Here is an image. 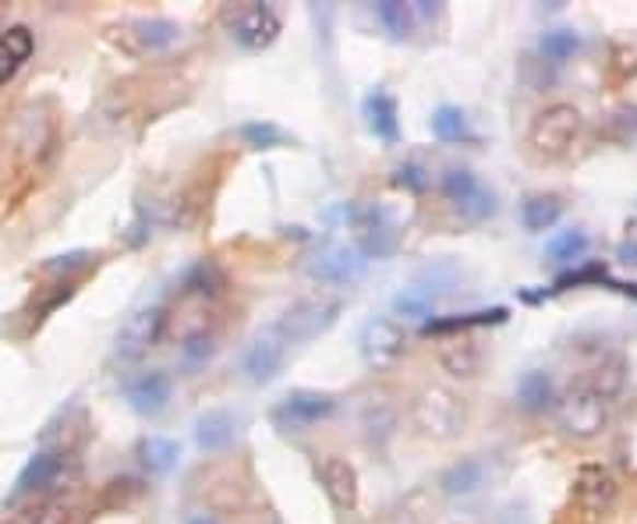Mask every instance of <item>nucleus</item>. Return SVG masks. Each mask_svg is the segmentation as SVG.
I'll list each match as a JSON object with an SVG mask.
<instances>
[{"instance_id":"8","label":"nucleus","mask_w":637,"mask_h":524,"mask_svg":"<svg viewBox=\"0 0 637 524\" xmlns=\"http://www.w3.org/2000/svg\"><path fill=\"white\" fill-rule=\"evenodd\" d=\"M344 302L340 298H329V294H319V298H305V302H298L283 312V316L273 323L287 337V343H305L319 334H326V329L337 323Z\"/></svg>"},{"instance_id":"19","label":"nucleus","mask_w":637,"mask_h":524,"mask_svg":"<svg viewBox=\"0 0 637 524\" xmlns=\"http://www.w3.org/2000/svg\"><path fill=\"white\" fill-rule=\"evenodd\" d=\"M439 298L443 294H439L425 277H418L415 283H407V288L393 294V312L412 323H432L439 312Z\"/></svg>"},{"instance_id":"4","label":"nucleus","mask_w":637,"mask_h":524,"mask_svg":"<svg viewBox=\"0 0 637 524\" xmlns=\"http://www.w3.org/2000/svg\"><path fill=\"white\" fill-rule=\"evenodd\" d=\"M412 415L429 440H453L464 429V400L447 386H425L412 404Z\"/></svg>"},{"instance_id":"10","label":"nucleus","mask_w":637,"mask_h":524,"mask_svg":"<svg viewBox=\"0 0 637 524\" xmlns=\"http://www.w3.org/2000/svg\"><path fill=\"white\" fill-rule=\"evenodd\" d=\"M287 351H291L287 337L280 334L277 326H266L263 334H255L252 343L245 348V358H241V372H245L248 383L266 386V383H273L283 372Z\"/></svg>"},{"instance_id":"22","label":"nucleus","mask_w":637,"mask_h":524,"mask_svg":"<svg viewBox=\"0 0 637 524\" xmlns=\"http://www.w3.org/2000/svg\"><path fill=\"white\" fill-rule=\"evenodd\" d=\"M485 486V461L482 457H461L458 464H450L439 478V489L450 500H467Z\"/></svg>"},{"instance_id":"31","label":"nucleus","mask_w":637,"mask_h":524,"mask_svg":"<svg viewBox=\"0 0 637 524\" xmlns=\"http://www.w3.org/2000/svg\"><path fill=\"white\" fill-rule=\"evenodd\" d=\"M432 135L439 142H464L467 135H472V128H467V117L461 107H450V103H443V107L432 110V121H429Z\"/></svg>"},{"instance_id":"36","label":"nucleus","mask_w":637,"mask_h":524,"mask_svg":"<svg viewBox=\"0 0 637 524\" xmlns=\"http://www.w3.org/2000/svg\"><path fill=\"white\" fill-rule=\"evenodd\" d=\"M220 288H223V277H220V269L212 266V263H195L188 269V277H185V291L188 294L212 298V294H220Z\"/></svg>"},{"instance_id":"17","label":"nucleus","mask_w":637,"mask_h":524,"mask_svg":"<svg viewBox=\"0 0 637 524\" xmlns=\"http://www.w3.org/2000/svg\"><path fill=\"white\" fill-rule=\"evenodd\" d=\"M436 358L453 380H472L482 365V351L472 334H447L436 343Z\"/></svg>"},{"instance_id":"12","label":"nucleus","mask_w":637,"mask_h":524,"mask_svg":"<svg viewBox=\"0 0 637 524\" xmlns=\"http://www.w3.org/2000/svg\"><path fill=\"white\" fill-rule=\"evenodd\" d=\"M309 277L319 283H358L369 269V256L358 245H326L309 259Z\"/></svg>"},{"instance_id":"38","label":"nucleus","mask_w":637,"mask_h":524,"mask_svg":"<svg viewBox=\"0 0 637 524\" xmlns=\"http://www.w3.org/2000/svg\"><path fill=\"white\" fill-rule=\"evenodd\" d=\"M393 185L404 188V191H425V188H429V171H425L421 163H401L397 177H393Z\"/></svg>"},{"instance_id":"35","label":"nucleus","mask_w":637,"mask_h":524,"mask_svg":"<svg viewBox=\"0 0 637 524\" xmlns=\"http://www.w3.org/2000/svg\"><path fill=\"white\" fill-rule=\"evenodd\" d=\"M241 139L252 149H280L291 142V135L273 121H248V125H241Z\"/></svg>"},{"instance_id":"6","label":"nucleus","mask_w":637,"mask_h":524,"mask_svg":"<svg viewBox=\"0 0 637 524\" xmlns=\"http://www.w3.org/2000/svg\"><path fill=\"white\" fill-rule=\"evenodd\" d=\"M79 475V464L65 451H36L28 457V464L19 471V482H14L11 500H25V497H47V492L65 489L71 478Z\"/></svg>"},{"instance_id":"2","label":"nucleus","mask_w":637,"mask_h":524,"mask_svg":"<svg viewBox=\"0 0 637 524\" xmlns=\"http://www.w3.org/2000/svg\"><path fill=\"white\" fill-rule=\"evenodd\" d=\"M619 500V482L605 464H581L574 475L567 517L574 524H602Z\"/></svg>"},{"instance_id":"7","label":"nucleus","mask_w":637,"mask_h":524,"mask_svg":"<svg viewBox=\"0 0 637 524\" xmlns=\"http://www.w3.org/2000/svg\"><path fill=\"white\" fill-rule=\"evenodd\" d=\"M439 188H443L447 202L458 209L464 220H472V223H482V220L496 217V209H499L496 191L485 185L475 171H467V167H450L443 174V182H439Z\"/></svg>"},{"instance_id":"39","label":"nucleus","mask_w":637,"mask_h":524,"mask_svg":"<svg viewBox=\"0 0 637 524\" xmlns=\"http://www.w3.org/2000/svg\"><path fill=\"white\" fill-rule=\"evenodd\" d=\"M619 263H627V266H637V228L630 231V237L624 245H619Z\"/></svg>"},{"instance_id":"33","label":"nucleus","mask_w":637,"mask_h":524,"mask_svg":"<svg viewBox=\"0 0 637 524\" xmlns=\"http://www.w3.org/2000/svg\"><path fill=\"white\" fill-rule=\"evenodd\" d=\"M89 266H96V256L85 248H74V252H65V256H54L43 263V273L54 277V283H65V277H79L85 273Z\"/></svg>"},{"instance_id":"16","label":"nucleus","mask_w":637,"mask_h":524,"mask_svg":"<svg viewBox=\"0 0 637 524\" xmlns=\"http://www.w3.org/2000/svg\"><path fill=\"white\" fill-rule=\"evenodd\" d=\"M241 432V415L231 411V408H209L206 415L195 418V429H192V436H195V446L206 454H217L223 451V446H231L234 436Z\"/></svg>"},{"instance_id":"26","label":"nucleus","mask_w":637,"mask_h":524,"mask_svg":"<svg viewBox=\"0 0 637 524\" xmlns=\"http://www.w3.org/2000/svg\"><path fill=\"white\" fill-rule=\"evenodd\" d=\"M135 457H139V464L149 475H166V471L177 468L181 446L174 440H166V436H146V440H139V451H135Z\"/></svg>"},{"instance_id":"21","label":"nucleus","mask_w":637,"mask_h":524,"mask_svg":"<svg viewBox=\"0 0 637 524\" xmlns=\"http://www.w3.org/2000/svg\"><path fill=\"white\" fill-rule=\"evenodd\" d=\"M366 121L375 139H383L386 145L401 139V110H397V100L386 89H375V93L366 96Z\"/></svg>"},{"instance_id":"25","label":"nucleus","mask_w":637,"mask_h":524,"mask_svg":"<svg viewBox=\"0 0 637 524\" xmlns=\"http://www.w3.org/2000/svg\"><path fill=\"white\" fill-rule=\"evenodd\" d=\"M496 323H507V308H482V312H467V316H436L425 326V334L447 337V334H467V329L496 326Z\"/></svg>"},{"instance_id":"40","label":"nucleus","mask_w":637,"mask_h":524,"mask_svg":"<svg viewBox=\"0 0 637 524\" xmlns=\"http://www.w3.org/2000/svg\"><path fill=\"white\" fill-rule=\"evenodd\" d=\"M188 524H220V521H217V514L199 511V514H192V517H188Z\"/></svg>"},{"instance_id":"3","label":"nucleus","mask_w":637,"mask_h":524,"mask_svg":"<svg viewBox=\"0 0 637 524\" xmlns=\"http://www.w3.org/2000/svg\"><path fill=\"white\" fill-rule=\"evenodd\" d=\"M584 128V117L574 103H549L535 114V121L528 128V145L531 153L542 160H559L567 156L578 135Z\"/></svg>"},{"instance_id":"23","label":"nucleus","mask_w":637,"mask_h":524,"mask_svg":"<svg viewBox=\"0 0 637 524\" xmlns=\"http://www.w3.org/2000/svg\"><path fill=\"white\" fill-rule=\"evenodd\" d=\"M135 47H139L142 54H163L171 50L174 43H181V25L171 22V19H142L135 22Z\"/></svg>"},{"instance_id":"30","label":"nucleus","mask_w":637,"mask_h":524,"mask_svg":"<svg viewBox=\"0 0 637 524\" xmlns=\"http://www.w3.org/2000/svg\"><path fill=\"white\" fill-rule=\"evenodd\" d=\"M578 50H581V33H574V28H549L538 39V54L549 65H567Z\"/></svg>"},{"instance_id":"13","label":"nucleus","mask_w":637,"mask_h":524,"mask_svg":"<svg viewBox=\"0 0 637 524\" xmlns=\"http://www.w3.org/2000/svg\"><path fill=\"white\" fill-rule=\"evenodd\" d=\"M315 482L323 486V492L329 497V503L344 514L358 511L361 500V482H358V468L340 454H326L315 461Z\"/></svg>"},{"instance_id":"29","label":"nucleus","mask_w":637,"mask_h":524,"mask_svg":"<svg viewBox=\"0 0 637 524\" xmlns=\"http://www.w3.org/2000/svg\"><path fill=\"white\" fill-rule=\"evenodd\" d=\"M375 19L386 25V33L393 39H412L415 33V8L404 4V0H379Z\"/></svg>"},{"instance_id":"5","label":"nucleus","mask_w":637,"mask_h":524,"mask_svg":"<svg viewBox=\"0 0 637 524\" xmlns=\"http://www.w3.org/2000/svg\"><path fill=\"white\" fill-rule=\"evenodd\" d=\"M166 305L163 302H149L128 312V319L120 323L117 337H114V358L117 362H139V358L157 348L166 334Z\"/></svg>"},{"instance_id":"18","label":"nucleus","mask_w":637,"mask_h":524,"mask_svg":"<svg viewBox=\"0 0 637 524\" xmlns=\"http://www.w3.org/2000/svg\"><path fill=\"white\" fill-rule=\"evenodd\" d=\"M358 228V248L372 259H386L393 248H397V234H393V223L386 220L383 209H361L355 213Z\"/></svg>"},{"instance_id":"28","label":"nucleus","mask_w":637,"mask_h":524,"mask_svg":"<svg viewBox=\"0 0 637 524\" xmlns=\"http://www.w3.org/2000/svg\"><path fill=\"white\" fill-rule=\"evenodd\" d=\"M588 234L578 231V228H570V231H559L553 234L549 242H545V256H549L553 263L559 266H574V263H581L588 256Z\"/></svg>"},{"instance_id":"32","label":"nucleus","mask_w":637,"mask_h":524,"mask_svg":"<svg viewBox=\"0 0 637 524\" xmlns=\"http://www.w3.org/2000/svg\"><path fill=\"white\" fill-rule=\"evenodd\" d=\"M71 521V503L65 497H47L22 511L11 524H68Z\"/></svg>"},{"instance_id":"34","label":"nucleus","mask_w":637,"mask_h":524,"mask_svg":"<svg viewBox=\"0 0 637 524\" xmlns=\"http://www.w3.org/2000/svg\"><path fill=\"white\" fill-rule=\"evenodd\" d=\"M212 354H217V334H212V329H192L185 343H181V358H185L188 369L209 365Z\"/></svg>"},{"instance_id":"27","label":"nucleus","mask_w":637,"mask_h":524,"mask_svg":"<svg viewBox=\"0 0 637 524\" xmlns=\"http://www.w3.org/2000/svg\"><path fill=\"white\" fill-rule=\"evenodd\" d=\"M518 400L528 415H542L545 408H553L556 404V391H553V380L545 376L542 369H531L521 376L518 383Z\"/></svg>"},{"instance_id":"1","label":"nucleus","mask_w":637,"mask_h":524,"mask_svg":"<svg viewBox=\"0 0 637 524\" xmlns=\"http://www.w3.org/2000/svg\"><path fill=\"white\" fill-rule=\"evenodd\" d=\"M553 418L570 440H599L610 426V397H602L591 383H578L556 397Z\"/></svg>"},{"instance_id":"9","label":"nucleus","mask_w":637,"mask_h":524,"mask_svg":"<svg viewBox=\"0 0 637 524\" xmlns=\"http://www.w3.org/2000/svg\"><path fill=\"white\" fill-rule=\"evenodd\" d=\"M358 351H361V362H366L369 369H375V372L393 369L407 351L404 326L390 316H372L358 334Z\"/></svg>"},{"instance_id":"11","label":"nucleus","mask_w":637,"mask_h":524,"mask_svg":"<svg viewBox=\"0 0 637 524\" xmlns=\"http://www.w3.org/2000/svg\"><path fill=\"white\" fill-rule=\"evenodd\" d=\"M333 411H337V397L319 394V391H294L273 408L269 418H273V426L283 432H301V429L326 422V418H333Z\"/></svg>"},{"instance_id":"14","label":"nucleus","mask_w":637,"mask_h":524,"mask_svg":"<svg viewBox=\"0 0 637 524\" xmlns=\"http://www.w3.org/2000/svg\"><path fill=\"white\" fill-rule=\"evenodd\" d=\"M280 14L273 11L269 4H248L245 11H238V19L231 22V36L241 50H248V54H263L269 50L273 43H277L280 36Z\"/></svg>"},{"instance_id":"15","label":"nucleus","mask_w":637,"mask_h":524,"mask_svg":"<svg viewBox=\"0 0 637 524\" xmlns=\"http://www.w3.org/2000/svg\"><path fill=\"white\" fill-rule=\"evenodd\" d=\"M174 397V386H171V376L160 369H149V372H139V376H131L125 383V400L135 415H146V418H157L166 411V404Z\"/></svg>"},{"instance_id":"37","label":"nucleus","mask_w":637,"mask_h":524,"mask_svg":"<svg viewBox=\"0 0 637 524\" xmlns=\"http://www.w3.org/2000/svg\"><path fill=\"white\" fill-rule=\"evenodd\" d=\"M624 380H627V365H624V358H610V362H602L599 365V376H595V391L602 394V397H613V394H619V386H624Z\"/></svg>"},{"instance_id":"24","label":"nucleus","mask_w":637,"mask_h":524,"mask_svg":"<svg viewBox=\"0 0 637 524\" xmlns=\"http://www.w3.org/2000/svg\"><path fill=\"white\" fill-rule=\"evenodd\" d=\"M559 217H564V199L559 196H545V191H538V196H528L521 202V223L531 234L553 231Z\"/></svg>"},{"instance_id":"20","label":"nucleus","mask_w":637,"mask_h":524,"mask_svg":"<svg viewBox=\"0 0 637 524\" xmlns=\"http://www.w3.org/2000/svg\"><path fill=\"white\" fill-rule=\"evenodd\" d=\"M33 50H36V39L25 25H11L0 33V89L33 61Z\"/></svg>"}]
</instances>
